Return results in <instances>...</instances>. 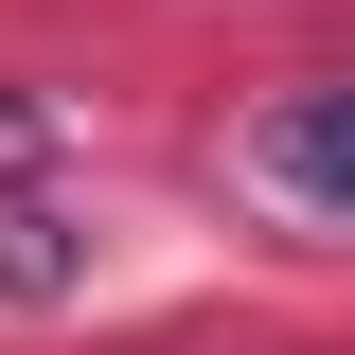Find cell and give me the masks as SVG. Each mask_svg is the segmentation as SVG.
<instances>
[{"label":"cell","mask_w":355,"mask_h":355,"mask_svg":"<svg viewBox=\"0 0 355 355\" xmlns=\"http://www.w3.org/2000/svg\"><path fill=\"white\" fill-rule=\"evenodd\" d=\"M231 178H249L266 214H355V71L266 89L249 125H231Z\"/></svg>","instance_id":"6da1fadb"},{"label":"cell","mask_w":355,"mask_h":355,"mask_svg":"<svg viewBox=\"0 0 355 355\" xmlns=\"http://www.w3.org/2000/svg\"><path fill=\"white\" fill-rule=\"evenodd\" d=\"M71 284V214L53 196H0V302H53Z\"/></svg>","instance_id":"7a4b0ae2"}]
</instances>
